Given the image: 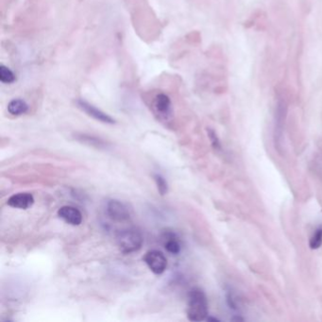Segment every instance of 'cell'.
<instances>
[{"label":"cell","mask_w":322,"mask_h":322,"mask_svg":"<svg viewBox=\"0 0 322 322\" xmlns=\"http://www.w3.org/2000/svg\"><path fill=\"white\" fill-rule=\"evenodd\" d=\"M0 80L5 84H11L15 81V74L9 67L1 65L0 67Z\"/></svg>","instance_id":"12"},{"label":"cell","mask_w":322,"mask_h":322,"mask_svg":"<svg viewBox=\"0 0 322 322\" xmlns=\"http://www.w3.org/2000/svg\"><path fill=\"white\" fill-rule=\"evenodd\" d=\"M148 268L157 275L163 274L167 267V257L159 250H152L147 251L143 258Z\"/></svg>","instance_id":"5"},{"label":"cell","mask_w":322,"mask_h":322,"mask_svg":"<svg viewBox=\"0 0 322 322\" xmlns=\"http://www.w3.org/2000/svg\"><path fill=\"white\" fill-rule=\"evenodd\" d=\"M151 108L161 119H168L172 115V101L167 94L160 92L156 94L151 101Z\"/></svg>","instance_id":"3"},{"label":"cell","mask_w":322,"mask_h":322,"mask_svg":"<svg viewBox=\"0 0 322 322\" xmlns=\"http://www.w3.org/2000/svg\"><path fill=\"white\" fill-rule=\"evenodd\" d=\"M208 136H209V138L211 140L212 145L214 146V148L215 149H220L221 148V145H220L219 139H218L216 134L213 130H211V129L208 130Z\"/></svg>","instance_id":"15"},{"label":"cell","mask_w":322,"mask_h":322,"mask_svg":"<svg viewBox=\"0 0 322 322\" xmlns=\"http://www.w3.org/2000/svg\"><path fill=\"white\" fill-rule=\"evenodd\" d=\"M34 203V196L31 193H17L12 195L7 200V204L12 208L27 210Z\"/></svg>","instance_id":"8"},{"label":"cell","mask_w":322,"mask_h":322,"mask_svg":"<svg viewBox=\"0 0 322 322\" xmlns=\"http://www.w3.org/2000/svg\"><path fill=\"white\" fill-rule=\"evenodd\" d=\"M77 139L79 142H82L84 144H89L91 146H95V147H99V148H105L108 145L107 143H105L103 140H100V138L87 135V134H79L77 136Z\"/></svg>","instance_id":"11"},{"label":"cell","mask_w":322,"mask_h":322,"mask_svg":"<svg viewBox=\"0 0 322 322\" xmlns=\"http://www.w3.org/2000/svg\"><path fill=\"white\" fill-rule=\"evenodd\" d=\"M153 179L155 181L156 185H157V189L159 191V193L162 196H165L168 192V184L166 179L164 178L162 175L160 174H154L153 175Z\"/></svg>","instance_id":"13"},{"label":"cell","mask_w":322,"mask_h":322,"mask_svg":"<svg viewBox=\"0 0 322 322\" xmlns=\"http://www.w3.org/2000/svg\"><path fill=\"white\" fill-rule=\"evenodd\" d=\"M187 319L190 322H203L208 318V301L203 290L198 287L189 292Z\"/></svg>","instance_id":"1"},{"label":"cell","mask_w":322,"mask_h":322,"mask_svg":"<svg viewBox=\"0 0 322 322\" xmlns=\"http://www.w3.org/2000/svg\"><path fill=\"white\" fill-rule=\"evenodd\" d=\"M164 246L167 252L171 254H179L181 250V246L178 237L174 233H167L164 235Z\"/></svg>","instance_id":"9"},{"label":"cell","mask_w":322,"mask_h":322,"mask_svg":"<svg viewBox=\"0 0 322 322\" xmlns=\"http://www.w3.org/2000/svg\"><path fill=\"white\" fill-rule=\"evenodd\" d=\"M77 106L78 108L85 112L87 115L91 116L92 118L100 121V122L105 123V124H115V120L111 117V115H109L108 113L101 111L99 108H97L96 106H94L93 104H91L89 102H87L86 100H77Z\"/></svg>","instance_id":"6"},{"label":"cell","mask_w":322,"mask_h":322,"mask_svg":"<svg viewBox=\"0 0 322 322\" xmlns=\"http://www.w3.org/2000/svg\"><path fill=\"white\" fill-rule=\"evenodd\" d=\"M309 246L312 250H318L322 246V228H319L312 235Z\"/></svg>","instance_id":"14"},{"label":"cell","mask_w":322,"mask_h":322,"mask_svg":"<svg viewBox=\"0 0 322 322\" xmlns=\"http://www.w3.org/2000/svg\"><path fill=\"white\" fill-rule=\"evenodd\" d=\"M7 109L11 115L19 116L29 111V105L22 99H13L9 102Z\"/></svg>","instance_id":"10"},{"label":"cell","mask_w":322,"mask_h":322,"mask_svg":"<svg viewBox=\"0 0 322 322\" xmlns=\"http://www.w3.org/2000/svg\"><path fill=\"white\" fill-rule=\"evenodd\" d=\"M119 250L124 254H131L140 250L144 244V237L140 231L131 228L120 231L116 236Z\"/></svg>","instance_id":"2"},{"label":"cell","mask_w":322,"mask_h":322,"mask_svg":"<svg viewBox=\"0 0 322 322\" xmlns=\"http://www.w3.org/2000/svg\"><path fill=\"white\" fill-rule=\"evenodd\" d=\"M58 216L67 224L78 226L82 222V214L78 208L73 206H63L58 210Z\"/></svg>","instance_id":"7"},{"label":"cell","mask_w":322,"mask_h":322,"mask_svg":"<svg viewBox=\"0 0 322 322\" xmlns=\"http://www.w3.org/2000/svg\"><path fill=\"white\" fill-rule=\"evenodd\" d=\"M106 214L115 222H125L131 218V212L128 206L120 200H109L106 204Z\"/></svg>","instance_id":"4"}]
</instances>
